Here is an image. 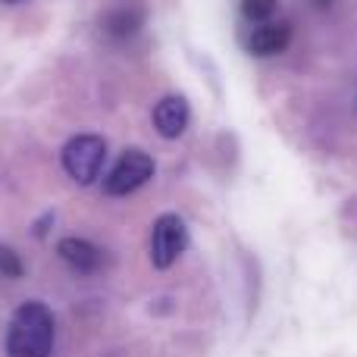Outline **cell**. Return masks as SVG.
Wrapping results in <instances>:
<instances>
[{"instance_id": "cell-1", "label": "cell", "mask_w": 357, "mask_h": 357, "mask_svg": "<svg viewBox=\"0 0 357 357\" xmlns=\"http://www.w3.org/2000/svg\"><path fill=\"white\" fill-rule=\"evenodd\" d=\"M54 351V314L41 301H25L6 329L10 357H50Z\"/></svg>"}, {"instance_id": "cell-2", "label": "cell", "mask_w": 357, "mask_h": 357, "mask_svg": "<svg viewBox=\"0 0 357 357\" xmlns=\"http://www.w3.org/2000/svg\"><path fill=\"white\" fill-rule=\"evenodd\" d=\"M63 169L73 182L79 185H91L94 178H100V169H104V160H107V142L100 135H75L63 144Z\"/></svg>"}, {"instance_id": "cell-3", "label": "cell", "mask_w": 357, "mask_h": 357, "mask_svg": "<svg viewBox=\"0 0 357 357\" xmlns=\"http://www.w3.org/2000/svg\"><path fill=\"white\" fill-rule=\"evenodd\" d=\"M188 248V226L182 216L163 213L154 220L151 229V264L154 270H169Z\"/></svg>"}, {"instance_id": "cell-4", "label": "cell", "mask_w": 357, "mask_h": 357, "mask_svg": "<svg viewBox=\"0 0 357 357\" xmlns=\"http://www.w3.org/2000/svg\"><path fill=\"white\" fill-rule=\"evenodd\" d=\"M151 176H154V157L138 148H129L116 160V167L104 176V191L110 197H126L142 188Z\"/></svg>"}, {"instance_id": "cell-5", "label": "cell", "mask_w": 357, "mask_h": 357, "mask_svg": "<svg viewBox=\"0 0 357 357\" xmlns=\"http://www.w3.org/2000/svg\"><path fill=\"white\" fill-rule=\"evenodd\" d=\"M148 19V10L135 0H123V3H113L110 10L100 16V29L107 31L110 38H132L138 35V29Z\"/></svg>"}, {"instance_id": "cell-6", "label": "cell", "mask_w": 357, "mask_h": 357, "mask_svg": "<svg viewBox=\"0 0 357 357\" xmlns=\"http://www.w3.org/2000/svg\"><path fill=\"white\" fill-rule=\"evenodd\" d=\"M188 119H191V110L182 94H167L163 100L154 104V129L163 138H178L188 129Z\"/></svg>"}, {"instance_id": "cell-7", "label": "cell", "mask_w": 357, "mask_h": 357, "mask_svg": "<svg viewBox=\"0 0 357 357\" xmlns=\"http://www.w3.org/2000/svg\"><path fill=\"white\" fill-rule=\"evenodd\" d=\"M56 254H60L63 264L73 266L79 276H94V273L100 270V264H104L100 248H94L91 241H85V238H63L60 245H56Z\"/></svg>"}, {"instance_id": "cell-8", "label": "cell", "mask_w": 357, "mask_h": 357, "mask_svg": "<svg viewBox=\"0 0 357 357\" xmlns=\"http://www.w3.org/2000/svg\"><path fill=\"white\" fill-rule=\"evenodd\" d=\"M291 41V25L289 22H260L248 35V50L254 56H276L289 47Z\"/></svg>"}, {"instance_id": "cell-9", "label": "cell", "mask_w": 357, "mask_h": 357, "mask_svg": "<svg viewBox=\"0 0 357 357\" xmlns=\"http://www.w3.org/2000/svg\"><path fill=\"white\" fill-rule=\"evenodd\" d=\"M279 0H241V16L248 22H270V16L276 13Z\"/></svg>"}, {"instance_id": "cell-10", "label": "cell", "mask_w": 357, "mask_h": 357, "mask_svg": "<svg viewBox=\"0 0 357 357\" xmlns=\"http://www.w3.org/2000/svg\"><path fill=\"white\" fill-rule=\"evenodd\" d=\"M0 276L3 279H19L22 276V264H19V257L10 251V248H0Z\"/></svg>"}, {"instance_id": "cell-11", "label": "cell", "mask_w": 357, "mask_h": 357, "mask_svg": "<svg viewBox=\"0 0 357 357\" xmlns=\"http://www.w3.org/2000/svg\"><path fill=\"white\" fill-rule=\"evenodd\" d=\"M310 3H314L317 10H326V6H333V0H310Z\"/></svg>"}, {"instance_id": "cell-12", "label": "cell", "mask_w": 357, "mask_h": 357, "mask_svg": "<svg viewBox=\"0 0 357 357\" xmlns=\"http://www.w3.org/2000/svg\"><path fill=\"white\" fill-rule=\"evenodd\" d=\"M0 3H19V0H0Z\"/></svg>"}]
</instances>
